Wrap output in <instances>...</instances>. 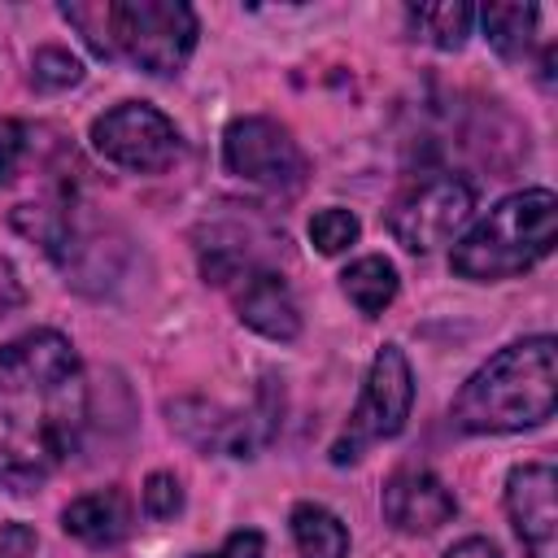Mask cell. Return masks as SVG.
Returning a JSON list of instances; mask_svg holds the SVG:
<instances>
[{"mask_svg": "<svg viewBox=\"0 0 558 558\" xmlns=\"http://www.w3.org/2000/svg\"><path fill=\"white\" fill-rule=\"evenodd\" d=\"M87 427L78 349L35 327L0 349V488L31 493L65 466Z\"/></svg>", "mask_w": 558, "mask_h": 558, "instance_id": "cell-1", "label": "cell"}, {"mask_svg": "<svg viewBox=\"0 0 558 558\" xmlns=\"http://www.w3.org/2000/svg\"><path fill=\"white\" fill-rule=\"evenodd\" d=\"M558 405V340L523 336L497 349L453 397L449 423L471 436L541 427Z\"/></svg>", "mask_w": 558, "mask_h": 558, "instance_id": "cell-2", "label": "cell"}, {"mask_svg": "<svg viewBox=\"0 0 558 558\" xmlns=\"http://www.w3.org/2000/svg\"><path fill=\"white\" fill-rule=\"evenodd\" d=\"M61 17L78 26L87 48L105 61H126L144 74L170 78L196 52L201 22L183 0H105L61 4Z\"/></svg>", "mask_w": 558, "mask_h": 558, "instance_id": "cell-3", "label": "cell"}, {"mask_svg": "<svg viewBox=\"0 0 558 558\" xmlns=\"http://www.w3.org/2000/svg\"><path fill=\"white\" fill-rule=\"evenodd\" d=\"M554 240H558V196L549 187H523L501 196L453 240L449 266L458 279L497 283L545 262L554 253Z\"/></svg>", "mask_w": 558, "mask_h": 558, "instance_id": "cell-4", "label": "cell"}, {"mask_svg": "<svg viewBox=\"0 0 558 558\" xmlns=\"http://www.w3.org/2000/svg\"><path fill=\"white\" fill-rule=\"evenodd\" d=\"M275 253H283V231L257 205L222 201L196 227L201 275L214 288H231L253 270H275Z\"/></svg>", "mask_w": 558, "mask_h": 558, "instance_id": "cell-5", "label": "cell"}, {"mask_svg": "<svg viewBox=\"0 0 558 558\" xmlns=\"http://www.w3.org/2000/svg\"><path fill=\"white\" fill-rule=\"evenodd\" d=\"M410 405H414V371H410V357L401 353V344H379V353L371 357L362 397H357L344 432L331 445V462L336 466L357 462L371 445L392 440L405 427Z\"/></svg>", "mask_w": 558, "mask_h": 558, "instance_id": "cell-6", "label": "cell"}, {"mask_svg": "<svg viewBox=\"0 0 558 558\" xmlns=\"http://www.w3.org/2000/svg\"><path fill=\"white\" fill-rule=\"evenodd\" d=\"M92 148L131 174H161L183 157L179 126L148 100H122L92 122Z\"/></svg>", "mask_w": 558, "mask_h": 558, "instance_id": "cell-7", "label": "cell"}, {"mask_svg": "<svg viewBox=\"0 0 558 558\" xmlns=\"http://www.w3.org/2000/svg\"><path fill=\"white\" fill-rule=\"evenodd\" d=\"M222 166L275 196H292L310 179V157L275 118H235L222 131Z\"/></svg>", "mask_w": 558, "mask_h": 558, "instance_id": "cell-8", "label": "cell"}, {"mask_svg": "<svg viewBox=\"0 0 558 558\" xmlns=\"http://www.w3.org/2000/svg\"><path fill=\"white\" fill-rule=\"evenodd\" d=\"M471 209H475V192L466 179L432 174L397 196V205L388 209V231L405 253L427 257L440 244L458 240V231L471 222Z\"/></svg>", "mask_w": 558, "mask_h": 558, "instance_id": "cell-9", "label": "cell"}, {"mask_svg": "<svg viewBox=\"0 0 558 558\" xmlns=\"http://www.w3.org/2000/svg\"><path fill=\"white\" fill-rule=\"evenodd\" d=\"M506 514L527 558H558V471L549 462H519L506 475Z\"/></svg>", "mask_w": 558, "mask_h": 558, "instance_id": "cell-10", "label": "cell"}, {"mask_svg": "<svg viewBox=\"0 0 558 558\" xmlns=\"http://www.w3.org/2000/svg\"><path fill=\"white\" fill-rule=\"evenodd\" d=\"M379 510L384 519L405 532V536H427L436 527H445L453 514H458V497L453 488L427 471V466H401L388 475L384 493H379Z\"/></svg>", "mask_w": 558, "mask_h": 558, "instance_id": "cell-11", "label": "cell"}, {"mask_svg": "<svg viewBox=\"0 0 558 558\" xmlns=\"http://www.w3.org/2000/svg\"><path fill=\"white\" fill-rule=\"evenodd\" d=\"M227 292L235 301L240 323L253 327L257 336L279 340V344L301 336V310H296V301H292V292H288L279 270H253V275L235 279Z\"/></svg>", "mask_w": 558, "mask_h": 558, "instance_id": "cell-12", "label": "cell"}, {"mask_svg": "<svg viewBox=\"0 0 558 558\" xmlns=\"http://www.w3.org/2000/svg\"><path fill=\"white\" fill-rule=\"evenodd\" d=\"M170 423L205 453H227V458H253V449L262 445L257 436V418L248 414H227L218 405L205 401H179L170 405Z\"/></svg>", "mask_w": 558, "mask_h": 558, "instance_id": "cell-13", "label": "cell"}, {"mask_svg": "<svg viewBox=\"0 0 558 558\" xmlns=\"http://www.w3.org/2000/svg\"><path fill=\"white\" fill-rule=\"evenodd\" d=\"M61 527L65 536L92 545V549H113L131 536L135 527V506L122 488H96V493H83L74 497L65 510H61Z\"/></svg>", "mask_w": 558, "mask_h": 558, "instance_id": "cell-14", "label": "cell"}, {"mask_svg": "<svg viewBox=\"0 0 558 558\" xmlns=\"http://www.w3.org/2000/svg\"><path fill=\"white\" fill-rule=\"evenodd\" d=\"M397 288H401V275H397V266L388 262V257H379V253H366V257H357V262H349L344 270H340V292L357 305V314H366V318H375V314H384L392 301H397Z\"/></svg>", "mask_w": 558, "mask_h": 558, "instance_id": "cell-15", "label": "cell"}, {"mask_svg": "<svg viewBox=\"0 0 558 558\" xmlns=\"http://www.w3.org/2000/svg\"><path fill=\"white\" fill-rule=\"evenodd\" d=\"M288 523H292V541L301 558H349V527L327 506L296 501Z\"/></svg>", "mask_w": 558, "mask_h": 558, "instance_id": "cell-16", "label": "cell"}, {"mask_svg": "<svg viewBox=\"0 0 558 558\" xmlns=\"http://www.w3.org/2000/svg\"><path fill=\"white\" fill-rule=\"evenodd\" d=\"M475 17H480V26H484V39H488L506 61H519V57H527V48H532L541 9H536V4H484V9H475Z\"/></svg>", "mask_w": 558, "mask_h": 558, "instance_id": "cell-17", "label": "cell"}, {"mask_svg": "<svg viewBox=\"0 0 558 558\" xmlns=\"http://www.w3.org/2000/svg\"><path fill=\"white\" fill-rule=\"evenodd\" d=\"M405 17H410L414 39H423V44H432L440 52H458L466 44V35H471L475 9L471 4H453V0L449 4H410Z\"/></svg>", "mask_w": 558, "mask_h": 558, "instance_id": "cell-18", "label": "cell"}, {"mask_svg": "<svg viewBox=\"0 0 558 558\" xmlns=\"http://www.w3.org/2000/svg\"><path fill=\"white\" fill-rule=\"evenodd\" d=\"M357 235H362L357 214H349V209H340V205H327V209H318V214L310 218V244H314L318 253H327V257L344 253Z\"/></svg>", "mask_w": 558, "mask_h": 558, "instance_id": "cell-19", "label": "cell"}, {"mask_svg": "<svg viewBox=\"0 0 558 558\" xmlns=\"http://www.w3.org/2000/svg\"><path fill=\"white\" fill-rule=\"evenodd\" d=\"M31 78H35V87H44V92H65V87H78V83H83V61H78L70 48L48 44V48H39V52L31 57Z\"/></svg>", "mask_w": 558, "mask_h": 558, "instance_id": "cell-20", "label": "cell"}, {"mask_svg": "<svg viewBox=\"0 0 558 558\" xmlns=\"http://www.w3.org/2000/svg\"><path fill=\"white\" fill-rule=\"evenodd\" d=\"M140 501H144L148 519H174L183 510V484L170 471H153L144 480V488H140Z\"/></svg>", "mask_w": 558, "mask_h": 558, "instance_id": "cell-21", "label": "cell"}, {"mask_svg": "<svg viewBox=\"0 0 558 558\" xmlns=\"http://www.w3.org/2000/svg\"><path fill=\"white\" fill-rule=\"evenodd\" d=\"M262 549H266V541H262V532H253V527H240V532H231L214 554H205V558H262Z\"/></svg>", "mask_w": 558, "mask_h": 558, "instance_id": "cell-22", "label": "cell"}, {"mask_svg": "<svg viewBox=\"0 0 558 558\" xmlns=\"http://www.w3.org/2000/svg\"><path fill=\"white\" fill-rule=\"evenodd\" d=\"M445 558H501V549H497L488 536H466V541L449 545Z\"/></svg>", "mask_w": 558, "mask_h": 558, "instance_id": "cell-23", "label": "cell"}, {"mask_svg": "<svg viewBox=\"0 0 558 558\" xmlns=\"http://www.w3.org/2000/svg\"><path fill=\"white\" fill-rule=\"evenodd\" d=\"M17 153H22L17 126H4V131H0V183H4V179H9V170L17 166Z\"/></svg>", "mask_w": 558, "mask_h": 558, "instance_id": "cell-24", "label": "cell"}]
</instances>
